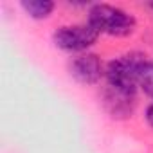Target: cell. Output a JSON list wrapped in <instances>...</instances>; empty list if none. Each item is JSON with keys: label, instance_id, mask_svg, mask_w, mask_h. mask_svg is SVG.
Listing matches in <instances>:
<instances>
[{"label": "cell", "instance_id": "cell-1", "mask_svg": "<svg viewBox=\"0 0 153 153\" xmlns=\"http://www.w3.org/2000/svg\"><path fill=\"white\" fill-rule=\"evenodd\" d=\"M87 24L99 34L114 38H128L137 29V18L130 11L112 4H90Z\"/></svg>", "mask_w": 153, "mask_h": 153}, {"label": "cell", "instance_id": "cell-2", "mask_svg": "<svg viewBox=\"0 0 153 153\" xmlns=\"http://www.w3.org/2000/svg\"><path fill=\"white\" fill-rule=\"evenodd\" d=\"M149 59L142 52H128L123 54L112 61H108L105 68V78L108 87L117 88L126 94H135L139 88V79H140V72L144 65Z\"/></svg>", "mask_w": 153, "mask_h": 153}, {"label": "cell", "instance_id": "cell-3", "mask_svg": "<svg viewBox=\"0 0 153 153\" xmlns=\"http://www.w3.org/2000/svg\"><path fill=\"white\" fill-rule=\"evenodd\" d=\"M99 36L101 34L88 24H70L61 25L52 33V43L63 52L83 54L96 45Z\"/></svg>", "mask_w": 153, "mask_h": 153}, {"label": "cell", "instance_id": "cell-4", "mask_svg": "<svg viewBox=\"0 0 153 153\" xmlns=\"http://www.w3.org/2000/svg\"><path fill=\"white\" fill-rule=\"evenodd\" d=\"M105 65L103 59L96 52H83L74 56L68 70L70 76L81 85H97L105 78Z\"/></svg>", "mask_w": 153, "mask_h": 153}, {"label": "cell", "instance_id": "cell-5", "mask_svg": "<svg viewBox=\"0 0 153 153\" xmlns=\"http://www.w3.org/2000/svg\"><path fill=\"white\" fill-rule=\"evenodd\" d=\"M101 105H103V110L112 119L126 121L133 115L137 108V97L135 94H126V92H121L106 85V88L101 94Z\"/></svg>", "mask_w": 153, "mask_h": 153}, {"label": "cell", "instance_id": "cell-6", "mask_svg": "<svg viewBox=\"0 0 153 153\" xmlns=\"http://www.w3.org/2000/svg\"><path fill=\"white\" fill-rule=\"evenodd\" d=\"M20 7L33 20H47L54 13L56 4L52 0H22Z\"/></svg>", "mask_w": 153, "mask_h": 153}, {"label": "cell", "instance_id": "cell-7", "mask_svg": "<svg viewBox=\"0 0 153 153\" xmlns=\"http://www.w3.org/2000/svg\"><path fill=\"white\" fill-rule=\"evenodd\" d=\"M139 88L153 99V61H148L140 72V79H139Z\"/></svg>", "mask_w": 153, "mask_h": 153}, {"label": "cell", "instance_id": "cell-8", "mask_svg": "<svg viewBox=\"0 0 153 153\" xmlns=\"http://www.w3.org/2000/svg\"><path fill=\"white\" fill-rule=\"evenodd\" d=\"M144 119H146L148 126L153 130V103H149V105L146 106V110H144Z\"/></svg>", "mask_w": 153, "mask_h": 153}, {"label": "cell", "instance_id": "cell-9", "mask_svg": "<svg viewBox=\"0 0 153 153\" xmlns=\"http://www.w3.org/2000/svg\"><path fill=\"white\" fill-rule=\"evenodd\" d=\"M148 9H151V11H153V2H149V4H148Z\"/></svg>", "mask_w": 153, "mask_h": 153}]
</instances>
